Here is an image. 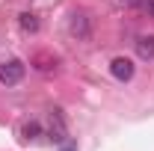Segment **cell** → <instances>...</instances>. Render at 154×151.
I'll list each match as a JSON object with an SVG mask.
<instances>
[{"instance_id": "cell-1", "label": "cell", "mask_w": 154, "mask_h": 151, "mask_svg": "<svg viewBox=\"0 0 154 151\" xmlns=\"http://www.w3.org/2000/svg\"><path fill=\"white\" fill-rule=\"evenodd\" d=\"M24 62L21 59H6V62H0V83L3 86H15L21 83V77H24Z\"/></svg>"}, {"instance_id": "cell-2", "label": "cell", "mask_w": 154, "mask_h": 151, "mask_svg": "<svg viewBox=\"0 0 154 151\" xmlns=\"http://www.w3.org/2000/svg\"><path fill=\"white\" fill-rule=\"evenodd\" d=\"M110 71H113L116 80H131V77H134V62L128 57H116L113 62H110Z\"/></svg>"}, {"instance_id": "cell-3", "label": "cell", "mask_w": 154, "mask_h": 151, "mask_svg": "<svg viewBox=\"0 0 154 151\" xmlns=\"http://www.w3.org/2000/svg\"><path fill=\"white\" fill-rule=\"evenodd\" d=\"M68 33L77 39H89V18L86 15H71L68 21Z\"/></svg>"}, {"instance_id": "cell-4", "label": "cell", "mask_w": 154, "mask_h": 151, "mask_svg": "<svg viewBox=\"0 0 154 151\" xmlns=\"http://www.w3.org/2000/svg\"><path fill=\"white\" fill-rule=\"evenodd\" d=\"M136 54L139 59H154V36H145L136 42Z\"/></svg>"}, {"instance_id": "cell-5", "label": "cell", "mask_w": 154, "mask_h": 151, "mask_svg": "<svg viewBox=\"0 0 154 151\" xmlns=\"http://www.w3.org/2000/svg\"><path fill=\"white\" fill-rule=\"evenodd\" d=\"M51 136H54L57 142H62V139H65V128H62V116H59V110H54V113H51Z\"/></svg>"}, {"instance_id": "cell-6", "label": "cell", "mask_w": 154, "mask_h": 151, "mask_svg": "<svg viewBox=\"0 0 154 151\" xmlns=\"http://www.w3.org/2000/svg\"><path fill=\"white\" fill-rule=\"evenodd\" d=\"M21 133H24V139H38L42 128H38V122H27V125L21 128Z\"/></svg>"}, {"instance_id": "cell-7", "label": "cell", "mask_w": 154, "mask_h": 151, "mask_svg": "<svg viewBox=\"0 0 154 151\" xmlns=\"http://www.w3.org/2000/svg\"><path fill=\"white\" fill-rule=\"evenodd\" d=\"M21 27H24L27 33H36V30H38V21H36V15H21Z\"/></svg>"}, {"instance_id": "cell-8", "label": "cell", "mask_w": 154, "mask_h": 151, "mask_svg": "<svg viewBox=\"0 0 154 151\" xmlns=\"http://www.w3.org/2000/svg\"><path fill=\"white\" fill-rule=\"evenodd\" d=\"M142 6H145V12H148V15H151V18H154V0H145Z\"/></svg>"}, {"instance_id": "cell-9", "label": "cell", "mask_w": 154, "mask_h": 151, "mask_svg": "<svg viewBox=\"0 0 154 151\" xmlns=\"http://www.w3.org/2000/svg\"><path fill=\"white\" fill-rule=\"evenodd\" d=\"M62 151H74V145H71V142H68V145H62Z\"/></svg>"}]
</instances>
